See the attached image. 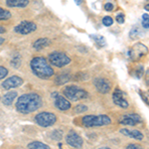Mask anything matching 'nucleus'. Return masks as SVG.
Returning a JSON list of instances; mask_svg holds the SVG:
<instances>
[{"label": "nucleus", "mask_w": 149, "mask_h": 149, "mask_svg": "<svg viewBox=\"0 0 149 149\" xmlns=\"http://www.w3.org/2000/svg\"><path fill=\"white\" fill-rule=\"evenodd\" d=\"M43 104L42 97L37 93H25L16 102V109L22 114H28L39 109Z\"/></svg>", "instance_id": "obj_1"}, {"label": "nucleus", "mask_w": 149, "mask_h": 149, "mask_svg": "<svg viewBox=\"0 0 149 149\" xmlns=\"http://www.w3.org/2000/svg\"><path fill=\"white\" fill-rule=\"evenodd\" d=\"M30 67L33 74L43 80L50 79L54 74V70L52 69V67H50L44 57H35L34 59H32Z\"/></svg>", "instance_id": "obj_2"}, {"label": "nucleus", "mask_w": 149, "mask_h": 149, "mask_svg": "<svg viewBox=\"0 0 149 149\" xmlns=\"http://www.w3.org/2000/svg\"><path fill=\"white\" fill-rule=\"evenodd\" d=\"M111 123V118L105 114L98 115H85L81 118V124L86 127L105 126Z\"/></svg>", "instance_id": "obj_3"}, {"label": "nucleus", "mask_w": 149, "mask_h": 149, "mask_svg": "<svg viewBox=\"0 0 149 149\" xmlns=\"http://www.w3.org/2000/svg\"><path fill=\"white\" fill-rule=\"evenodd\" d=\"M64 95L67 98L72 102H78L81 100H86L88 97V93L84 88L77 86H68L64 88Z\"/></svg>", "instance_id": "obj_4"}, {"label": "nucleus", "mask_w": 149, "mask_h": 149, "mask_svg": "<svg viewBox=\"0 0 149 149\" xmlns=\"http://www.w3.org/2000/svg\"><path fill=\"white\" fill-rule=\"evenodd\" d=\"M148 54V48L142 43H136L130 48L128 52V56L131 61L137 62L141 60L144 56Z\"/></svg>", "instance_id": "obj_5"}, {"label": "nucleus", "mask_w": 149, "mask_h": 149, "mask_svg": "<svg viewBox=\"0 0 149 149\" xmlns=\"http://www.w3.org/2000/svg\"><path fill=\"white\" fill-rule=\"evenodd\" d=\"M35 121L42 127H50L57 121V116L53 112H40L35 116Z\"/></svg>", "instance_id": "obj_6"}, {"label": "nucleus", "mask_w": 149, "mask_h": 149, "mask_svg": "<svg viewBox=\"0 0 149 149\" xmlns=\"http://www.w3.org/2000/svg\"><path fill=\"white\" fill-rule=\"evenodd\" d=\"M49 61L53 66L62 68L71 63V59L65 53L62 52H53L49 55Z\"/></svg>", "instance_id": "obj_7"}, {"label": "nucleus", "mask_w": 149, "mask_h": 149, "mask_svg": "<svg viewBox=\"0 0 149 149\" xmlns=\"http://www.w3.org/2000/svg\"><path fill=\"white\" fill-rule=\"evenodd\" d=\"M118 122L122 125L127 126H135L136 124H139L142 122V118L137 113H126L123 114L118 119Z\"/></svg>", "instance_id": "obj_8"}, {"label": "nucleus", "mask_w": 149, "mask_h": 149, "mask_svg": "<svg viewBox=\"0 0 149 149\" xmlns=\"http://www.w3.org/2000/svg\"><path fill=\"white\" fill-rule=\"evenodd\" d=\"M36 29H37V25H36L34 22H31V21H23V22H21L19 25H17L14 28V31H15L16 33H19V34L27 35V34H30V33L34 32Z\"/></svg>", "instance_id": "obj_9"}, {"label": "nucleus", "mask_w": 149, "mask_h": 149, "mask_svg": "<svg viewBox=\"0 0 149 149\" xmlns=\"http://www.w3.org/2000/svg\"><path fill=\"white\" fill-rule=\"evenodd\" d=\"M124 95H125V93L122 92L121 90L115 88V91L112 93V100H113L115 105L125 109H128L129 103L125 98H124Z\"/></svg>", "instance_id": "obj_10"}, {"label": "nucleus", "mask_w": 149, "mask_h": 149, "mask_svg": "<svg viewBox=\"0 0 149 149\" xmlns=\"http://www.w3.org/2000/svg\"><path fill=\"white\" fill-rule=\"evenodd\" d=\"M66 142L68 143L69 145H71L72 147L81 148L84 144V140L77 132L71 130L66 136Z\"/></svg>", "instance_id": "obj_11"}, {"label": "nucleus", "mask_w": 149, "mask_h": 149, "mask_svg": "<svg viewBox=\"0 0 149 149\" xmlns=\"http://www.w3.org/2000/svg\"><path fill=\"white\" fill-rule=\"evenodd\" d=\"M93 85L100 93H107L111 90V83L104 78H97L93 81Z\"/></svg>", "instance_id": "obj_12"}, {"label": "nucleus", "mask_w": 149, "mask_h": 149, "mask_svg": "<svg viewBox=\"0 0 149 149\" xmlns=\"http://www.w3.org/2000/svg\"><path fill=\"white\" fill-rule=\"evenodd\" d=\"M23 84V80L18 76H13V77H10L8 78L6 81H4L2 83V88L4 90H11V88H18L21 85Z\"/></svg>", "instance_id": "obj_13"}, {"label": "nucleus", "mask_w": 149, "mask_h": 149, "mask_svg": "<svg viewBox=\"0 0 149 149\" xmlns=\"http://www.w3.org/2000/svg\"><path fill=\"white\" fill-rule=\"evenodd\" d=\"M120 133L123 134V135L127 136V137H130L132 139H135V140H143L144 135L143 133H141L140 131L137 130V129H130V128H122L120 129Z\"/></svg>", "instance_id": "obj_14"}, {"label": "nucleus", "mask_w": 149, "mask_h": 149, "mask_svg": "<svg viewBox=\"0 0 149 149\" xmlns=\"http://www.w3.org/2000/svg\"><path fill=\"white\" fill-rule=\"evenodd\" d=\"M55 107H57L59 110H68L71 107V102H69L67 98H65L62 95H59L57 93L56 98H55Z\"/></svg>", "instance_id": "obj_15"}, {"label": "nucleus", "mask_w": 149, "mask_h": 149, "mask_svg": "<svg viewBox=\"0 0 149 149\" xmlns=\"http://www.w3.org/2000/svg\"><path fill=\"white\" fill-rule=\"evenodd\" d=\"M50 44V40L47 39V38H40V39L36 40L33 44V48L37 51H40V50L46 48L48 45Z\"/></svg>", "instance_id": "obj_16"}, {"label": "nucleus", "mask_w": 149, "mask_h": 149, "mask_svg": "<svg viewBox=\"0 0 149 149\" xmlns=\"http://www.w3.org/2000/svg\"><path fill=\"white\" fill-rule=\"evenodd\" d=\"M17 97V93L12 91V92H8L5 93L3 97H2V102L5 105H11L13 102L15 100V98Z\"/></svg>", "instance_id": "obj_17"}, {"label": "nucleus", "mask_w": 149, "mask_h": 149, "mask_svg": "<svg viewBox=\"0 0 149 149\" xmlns=\"http://www.w3.org/2000/svg\"><path fill=\"white\" fill-rule=\"evenodd\" d=\"M6 4L8 7H26L29 4V0H6Z\"/></svg>", "instance_id": "obj_18"}, {"label": "nucleus", "mask_w": 149, "mask_h": 149, "mask_svg": "<svg viewBox=\"0 0 149 149\" xmlns=\"http://www.w3.org/2000/svg\"><path fill=\"white\" fill-rule=\"evenodd\" d=\"M71 74L69 73H62L60 74H58L56 77V80H55V83L56 85H64V84L68 83V81L71 80Z\"/></svg>", "instance_id": "obj_19"}, {"label": "nucleus", "mask_w": 149, "mask_h": 149, "mask_svg": "<svg viewBox=\"0 0 149 149\" xmlns=\"http://www.w3.org/2000/svg\"><path fill=\"white\" fill-rule=\"evenodd\" d=\"M28 149H51L47 144L40 142V141H33L28 144Z\"/></svg>", "instance_id": "obj_20"}, {"label": "nucleus", "mask_w": 149, "mask_h": 149, "mask_svg": "<svg viewBox=\"0 0 149 149\" xmlns=\"http://www.w3.org/2000/svg\"><path fill=\"white\" fill-rule=\"evenodd\" d=\"M129 37H130V39L132 40H135V39H138V38L142 37V33H141L140 29L138 27H133L130 30V32H129Z\"/></svg>", "instance_id": "obj_21"}, {"label": "nucleus", "mask_w": 149, "mask_h": 149, "mask_svg": "<svg viewBox=\"0 0 149 149\" xmlns=\"http://www.w3.org/2000/svg\"><path fill=\"white\" fill-rule=\"evenodd\" d=\"M91 37H92V39H93V41H95L100 47H103L107 44V41H105V39L102 36L95 34V35H91Z\"/></svg>", "instance_id": "obj_22"}, {"label": "nucleus", "mask_w": 149, "mask_h": 149, "mask_svg": "<svg viewBox=\"0 0 149 149\" xmlns=\"http://www.w3.org/2000/svg\"><path fill=\"white\" fill-rule=\"evenodd\" d=\"M144 74V68L143 66H137L134 69V72H131V74L136 79H141Z\"/></svg>", "instance_id": "obj_23"}, {"label": "nucleus", "mask_w": 149, "mask_h": 149, "mask_svg": "<svg viewBox=\"0 0 149 149\" xmlns=\"http://www.w3.org/2000/svg\"><path fill=\"white\" fill-rule=\"evenodd\" d=\"M11 66L15 69H18L21 66V56L19 54H16V56L11 60Z\"/></svg>", "instance_id": "obj_24"}, {"label": "nucleus", "mask_w": 149, "mask_h": 149, "mask_svg": "<svg viewBox=\"0 0 149 149\" xmlns=\"http://www.w3.org/2000/svg\"><path fill=\"white\" fill-rule=\"evenodd\" d=\"M10 18H11L10 12L0 7V20H8Z\"/></svg>", "instance_id": "obj_25"}, {"label": "nucleus", "mask_w": 149, "mask_h": 149, "mask_svg": "<svg viewBox=\"0 0 149 149\" xmlns=\"http://www.w3.org/2000/svg\"><path fill=\"white\" fill-rule=\"evenodd\" d=\"M142 27L144 29H149V15L147 13L142 15Z\"/></svg>", "instance_id": "obj_26"}, {"label": "nucleus", "mask_w": 149, "mask_h": 149, "mask_svg": "<svg viewBox=\"0 0 149 149\" xmlns=\"http://www.w3.org/2000/svg\"><path fill=\"white\" fill-rule=\"evenodd\" d=\"M88 110V107H86L85 104H79L74 107V112L76 113H83V112H86Z\"/></svg>", "instance_id": "obj_27"}, {"label": "nucleus", "mask_w": 149, "mask_h": 149, "mask_svg": "<svg viewBox=\"0 0 149 149\" xmlns=\"http://www.w3.org/2000/svg\"><path fill=\"white\" fill-rule=\"evenodd\" d=\"M112 23H113V19H112L110 16H105V17L102 18V24L107 27L109 26H111Z\"/></svg>", "instance_id": "obj_28"}, {"label": "nucleus", "mask_w": 149, "mask_h": 149, "mask_svg": "<svg viewBox=\"0 0 149 149\" xmlns=\"http://www.w3.org/2000/svg\"><path fill=\"white\" fill-rule=\"evenodd\" d=\"M62 137H63V133H62L61 130H55L52 133V138L55 139V140H61Z\"/></svg>", "instance_id": "obj_29"}, {"label": "nucleus", "mask_w": 149, "mask_h": 149, "mask_svg": "<svg viewBox=\"0 0 149 149\" xmlns=\"http://www.w3.org/2000/svg\"><path fill=\"white\" fill-rule=\"evenodd\" d=\"M7 74H8V70H7L5 67L0 66V80L4 79L7 76Z\"/></svg>", "instance_id": "obj_30"}, {"label": "nucleus", "mask_w": 149, "mask_h": 149, "mask_svg": "<svg viewBox=\"0 0 149 149\" xmlns=\"http://www.w3.org/2000/svg\"><path fill=\"white\" fill-rule=\"evenodd\" d=\"M139 93H140L141 97H142V100H144V102L147 103V104L149 105V95H148V93H142V92H140Z\"/></svg>", "instance_id": "obj_31"}, {"label": "nucleus", "mask_w": 149, "mask_h": 149, "mask_svg": "<svg viewBox=\"0 0 149 149\" xmlns=\"http://www.w3.org/2000/svg\"><path fill=\"white\" fill-rule=\"evenodd\" d=\"M116 21L119 24H123L124 23V15L122 13H119L118 15H116Z\"/></svg>", "instance_id": "obj_32"}, {"label": "nucleus", "mask_w": 149, "mask_h": 149, "mask_svg": "<svg viewBox=\"0 0 149 149\" xmlns=\"http://www.w3.org/2000/svg\"><path fill=\"white\" fill-rule=\"evenodd\" d=\"M104 9H105V11L110 12L113 10V5H112V3H110V2H107V3L104 4Z\"/></svg>", "instance_id": "obj_33"}, {"label": "nucleus", "mask_w": 149, "mask_h": 149, "mask_svg": "<svg viewBox=\"0 0 149 149\" xmlns=\"http://www.w3.org/2000/svg\"><path fill=\"white\" fill-rule=\"evenodd\" d=\"M125 149H141L140 145H138V144H128V145L126 146Z\"/></svg>", "instance_id": "obj_34"}, {"label": "nucleus", "mask_w": 149, "mask_h": 149, "mask_svg": "<svg viewBox=\"0 0 149 149\" xmlns=\"http://www.w3.org/2000/svg\"><path fill=\"white\" fill-rule=\"evenodd\" d=\"M4 32H5V29H4V27H2V26H0V34H2Z\"/></svg>", "instance_id": "obj_35"}, {"label": "nucleus", "mask_w": 149, "mask_h": 149, "mask_svg": "<svg viewBox=\"0 0 149 149\" xmlns=\"http://www.w3.org/2000/svg\"><path fill=\"white\" fill-rule=\"evenodd\" d=\"M4 41H5V40H4V38L0 37V45H1V44H3V43H4Z\"/></svg>", "instance_id": "obj_36"}, {"label": "nucleus", "mask_w": 149, "mask_h": 149, "mask_svg": "<svg viewBox=\"0 0 149 149\" xmlns=\"http://www.w3.org/2000/svg\"><path fill=\"white\" fill-rule=\"evenodd\" d=\"M144 8H145V10H146V11H149V4H146Z\"/></svg>", "instance_id": "obj_37"}, {"label": "nucleus", "mask_w": 149, "mask_h": 149, "mask_svg": "<svg viewBox=\"0 0 149 149\" xmlns=\"http://www.w3.org/2000/svg\"><path fill=\"white\" fill-rule=\"evenodd\" d=\"M98 149H111V148H109V147H107V146H105V147H100V148H98Z\"/></svg>", "instance_id": "obj_38"}]
</instances>
